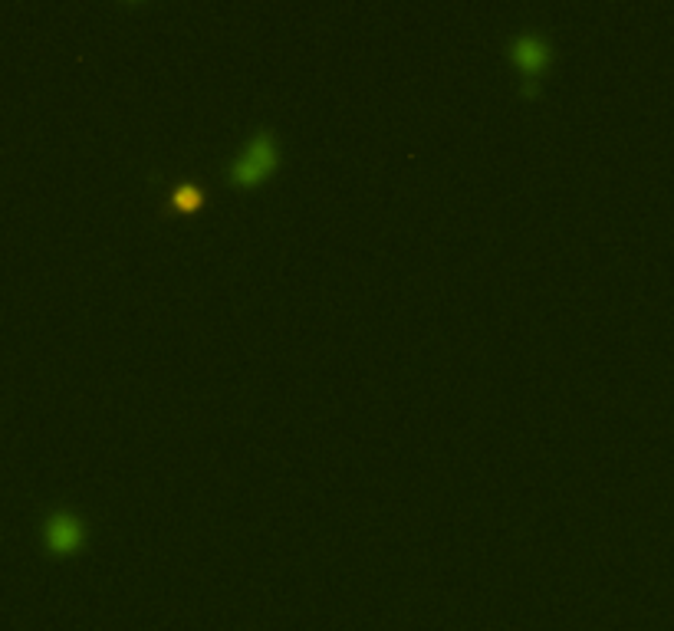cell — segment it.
I'll return each instance as SVG.
<instances>
[{
	"label": "cell",
	"instance_id": "6da1fadb",
	"mask_svg": "<svg viewBox=\"0 0 674 631\" xmlns=\"http://www.w3.org/2000/svg\"><path fill=\"white\" fill-rule=\"evenodd\" d=\"M280 168V142L273 129L260 125L247 135L241 152L224 162V182L231 188H257Z\"/></svg>",
	"mask_w": 674,
	"mask_h": 631
},
{
	"label": "cell",
	"instance_id": "7a4b0ae2",
	"mask_svg": "<svg viewBox=\"0 0 674 631\" xmlns=\"http://www.w3.org/2000/svg\"><path fill=\"white\" fill-rule=\"evenodd\" d=\"M507 60L513 63V70L523 79V95H536L540 76L553 63V44H550L546 34L523 26V30L507 36Z\"/></svg>",
	"mask_w": 674,
	"mask_h": 631
},
{
	"label": "cell",
	"instance_id": "3957f363",
	"mask_svg": "<svg viewBox=\"0 0 674 631\" xmlns=\"http://www.w3.org/2000/svg\"><path fill=\"white\" fill-rule=\"evenodd\" d=\"M86 519L70 507H60L44 519V546L50 553H76L86 543Z\"/></svg>",
	"mask_w": 674,
	"mask_h": 631
},
{
	"label": "cell",
	"instance_id": "277c9868",
	"mask_svg": "<svg viewBox=\"0 0 674 631\" xmlns=\"http://www.w3.org/2000/svg\"><path fill=\"white\" fill-rule=\"evenodd\" d=\"M208 198V191L201 188V182H174L172 198H168V214H191L198 211Z\"/></svg>",
	"mask_w": 674,
	"mask_h": 631
}]
</instances>
